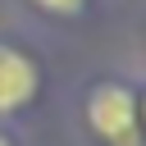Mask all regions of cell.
<instances>
[{
  "instance_id": "cell-3",
  "label": "cell",
  "mask_w": 146,
  "mask_h": 146,
  "mask_svg": "<svg viewBox=\"0 0 146 146\" xmlns=\"http://www.w3.org/2000/svg\"><path fill=\"white\" fill-rule=\"evenodd\" d=\"M41 9H50V14H78L82 9V0H36Z\"/></svg>"
},
{
  "instance_id": "cell-1",
  "label": "cell",
  "mask_w": 146,
  "mask_h": 146,
  "mask_svg": "<svg viewBox=\"0 0 146 146\" xmlns=\"http://www.w3.org/2000/svg\"><path fill=\"white\" fill-rule=\"evenodd\" d=\"M87 123L105 141H132L137 132V96L123 82H100L87 96Z\"/></svg>"
},
{
  "instance_id": "cell-4",
  "label": "cell",
  "mask_w": 146,
  "mask_h": 146,
  "mask_svg": "<svg viewBox=\"0 0 146 146\" xmlns=\"http://www.w3.org/2000/svg\"><path fill=\"white\" fill-rule=\"evenodd\" d=\"M0 146H9V137H5V132H0Z\"/></svg>"
},
{
  "instance_id": "cell-2",
  "label": "cell",
  "mask_w": 146,
  "mask_h": 146,
  "mask_svg": "<svg viewBox=\"0 0 146 146\" xmlns=\"http://www.w3.org/2000/svg\"><path fill=\"white\" fill-rule=\"evenodd\" d=\"M36 91V64L14 50V46H0V114H14L32 100Z\"/></svg>"
}]
</instances>
